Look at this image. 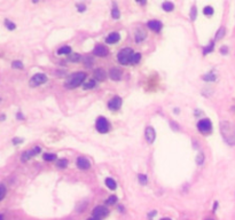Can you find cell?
<instances>
[{
  "mask_svg": "<svg viewBox=\"0 0 235 220\" xmlns=\"http://www.w3.org/2000/svg\"><path fill=\"white\" fill-rule=\"evenodd\" d=\"M220 131L224 136L225 141L230 145H235V124L223 122L220 125Z\"/></svg>",
  "mask_w": 235,
  "mask_h": 220,
  "instance_id": "obj_1",
  "label": "cell"
},
{
  "mask_svg": "<svg viewBox=\"0 0 235 220\" xmlns=\"http://www.w3.org/2000/svg\"><path fill=\"white\" fill-rule=\"evenodd\" d=\"M85 78H86V73H85V72L73 73L72 76L69 78L68 82H67V87H69V88H75V87H78L79 85H82L84 83Z\"/></svg>",
  "mask_w": 235,
  "mask_h": 220,
  "instance_id": "obj_2",
  "label": "cell"
},
{
  "mask_svg": "<svg viewBox=\"0 0 235 220\" xmlns=\"http://www.w3.org/2000/svg\"><path fill=\"white\" fill-rule=\"evenodd\" d=\"M133 55L134 53L131 48H124L122 49L118 55H117V58H118V62L123 65H126L129 63H132V58H133Z\"/></svg>",
  "mask_w": 235,
  "mask_h": 220,
  "instance_id": "obj_3",
  "label": "cell"
},
{
  "mask_svg": "<svg viewBox=\"0 0 235 220\" xmlns=\"http://www.w3.org/2000/svg\"><path fill=\"white\" fill-rule=\"evenodd\" d=\"M95 127L100 133H107L109 131V123L105 117H99L95 123Z\"/></svg>",
  "mask_w": 235,
  "mask_h": 220,
  "instance_id": "obj_4",
  "label": "cell"
},
{
  "mask_svg": "<svg viewBox=\"0 0 235 220\" xmlns=\"http://www.w3.org/2000/svg\"><path fill=\"white\" fill-rule=\"evenodd\" d=\"M47 82V77L46 75L44 73H36L31 79H30V86L32 87H36V86H39V85L44 84Z\"/></svg>",
  "mask_w": 235,
  "mask_h": 220,
  "instance_id": "obj_5",
  "label": "cell"
},
{
  "mask_svg": "<svg viewBox=\"0 0 235 220\" xmlns=\"http://www.w3.org/2000/svg\"><path fill=\"white\" fill-rule=\"evenodd\" d=\"M197 128L202 133H209L211 130H212V124L210 119L208 118H204V119H201V121L197 123Z\"/></svg>",
  "mask_w": 235,
  "mask_h": 220,
  "instance_id": "obj_6",
  "label": "cell"
},
{
  "mask_svg": "<svg viewBox=\"0 0 235 220\" xmlns=\"http://www.w3.org/2000/svg\"><path fill=\"white\" fill-rule=\"evenodd\" d=\"M108 213H109L108 209H107L106 206H101V205H100V206H96V208L93 210V217L99 218V219H102V218L107 217Z\"/></svg>",
  "mask_w": 235,
  "mask_h": 220,
  "instance_id": "obj_7",
  "label": "cell"
},
{
  "mask_svg": "<svg viewBox=\"0 0 235 220\" xmlns=\"http://www.w3.org/2000/svg\"><path fill=\"white\" fill-rule=\"evenodd\" d=\"M108 53H109L108 48L106 47L105 45H100V44L95 46V48H94V51H93L94 55H96V56H102V58L107 56Z\"/></svg>",
  "mask_w": 235,
  "mask_h": 220,
  "instance_id": "obj_8",
  "label": "cell"
},
{
  "mask_svg": "<svg viewBox=\"0 0 235 220\" xmlns=\"http://www.w3.org/2000/svg\"><path fill=\"white\" fill-rule=\"evenodd\" d=\"M122 107V99H120L119 96H115V98H112V99L109 101V103H108V108L110 110H118Z\"/></svg>",
  "mask_w": 235,
  "mask_h": 220,
  "instance_id": "obj_9",
  "label": "cell"
},
{
  "mask_svg": "<svg viewBox=\"0 0 235 220\" xmlns=\"http://www.w3.org/2000/svg\"><path fill=\"white\" fill-rule=\"evenodd\" d=\"M40 147H33V149H31V150H28V152H24L23 154H22V161L23 162H25L26 159H30V158L32 157V156H35L36 154H38V152H40Z\"/></svg>",
  "mask_w": 235,
  "mask_h": 220,
  "instance_id": "obj_10",
  "label": "cell"
},
{
  "mask_svg": "<svg viewBox=\"0 0 235 220\" xmlns=\"http://www.w3.org/2000/svg\"><path fill=\"white\" fill-rule=\"evenodd\" d=\"M145 136H146V140L148 143H153L155 141V138H156V133H155V130L153 128L152 126L147 127L146 132H145Z\"/></svg>",
  "mask_w": 235,
  "mask_h": 220,
  "instance_id": "obj_11",
  "label": "cell"
},
{
  "mask_svg": "<svg viewBox=\"0 0 235 220\" xmlns=\"http://www.w3.org/2000/svg\"><path fill=\"white\" fill-rule=\"evenodd\" d=\"M77 166L80 170H89L91 168V163H89V161L87 158L78 157V159H77Z\"/></svg>",
  "mask_w": 235,
  "mask_h": 220,
  "instance_id": "obj_12",
  "label": "cell"
},
{
  "mask_svg": "<svg viewBox=\"0 0 235 220\" xmlns=\"http://www.w3.org/2000/svg\"><path fill=\"white\" fill-rule=\"evenodd\" d=\"M162 23L159 21H157V20H153V21H149L148 22V28L153 30V31H156V32H159L161 31V29H162Z\"/></svg>",
  "mask_w": 235,
  "mask_h": 220,
  "instance_id": "obj_13",
  "label": "cell"
},
{
  "mask_svg": "<svg viewBox=\"0 0 235 220\" xmlns=\"http://www.w3.org/2000/svg\"><path fill=\"white\" fill-rule=\"evenodd\" d=\"M119 39H120L119 33L112 32V33H110L109 36L106 38V42H107V44H115V42H117Z\"/></svg>",
  "mask_w": 235,
  "mask_h": 220,
  "instance_id": "obj_14",
  "label": "cell"
},
{
  "mask_svg": "<svg viewBox=\"0 0 235 220\" xmlns=\"http://www.w3.org/2000/svg\"><path fill=\"white\" fill-rule=\"evenodd\" d=\"M109 75H110V78L111 79H114V80H119L120 77H122V71L117 68H112V69H110Z\"/></svg>",
  "mask_w": 235,
  "mask_h": 220,
  "instance_id": "obj_15",
  "label": "cell"
},
{
  "mask_svg": "<svg viewBox=\"0 0 235 220\" xmlns=\"http://www.w3.org/2000/svg\"><path fill=\"white\" fill-rule=\"evenodd\" d=\"M94 75H95V78L98 79V80H105L106 77H107L106 71L103 69H96V70L94 71Z\"/></svg>",
  "mask_w": 235,
  "mask_h": 220,
  "instance_id": "obj_16",
  "label": "cell"
},
{
  "mask_svg": "<svg viewBox=\"0 0 235 220\" xmlns=\"http://www.w3.org/2000/svg\"><path fill=\"white\" fill-rule=\"evenodd\" d=\"M106 185H107V187H108L109 189H111V190H115V189L117 188L116 181L114 180V179H111V178H107V179H106Z\"/></svg>",
  "mask_w": 235,
  "mask_h": 220,
  "instance_id": "obj_17",
  "label": "cell"
},
{
  "mask_svg": "<svg viewBox=\"0 0 235 220\" xmlns=\"http://www.w3.org/2000/svg\"><path fill=\"white\" fill-rule=\"evenodd\" d=\"M162 7L165 12H172L173 8H174V5H173L172 2H170V1H165L162 5Z\"/></svg>",
  "mask_w": 235,
  "mask_h": 220,
  "instance_id": "obj_18",
  "label": "cell"
},
{
  "mask_svg": "<svg viewBox=\"0 0 235 220\" xmlns=\"http://www.w3.org/2000/svg\"><path fill=\"white\" fill-rule=\"evenodd\" d=\"M70 53H71V48L69 46H62V47L59 48L58 51V54H60V55H62V54H70Z\"/></svg>",
  "mask_w": 235,
  "mask_h": 220,
  "instance_id": "obj_19",
  "label": "cell"
},
{
  "mask_svg": "<svg viewBox=\"0 0 235 220\" xmlns=\"http://www.w3.org/2000/svg\"><path fill=\"white\" fill-rule=\"evenodd\" d=\"M111 15H112V17L115 18V20H117V18H119V9L117 8V6L114 5V8H112V11H111Z\"/></svg>",
  "mask_w": 235,
  "mask_h": 220,
  "instance_id": "obj_20",
  "label": "cell"
},
{
  "mask_svg": "<svg viewBox=\"0 0 235 220\" xmlns=\"http://www.w3.org/2000/svg\"><path fill=\"white\" fill-rule=\"evenodd\" d=\"M83 86H84V88L85 89H89V88H94V87L96 86V84H95V82H94V80H89V82H87V83H85Z\"/></svg>",
  "mask_w": 235,
  "mask_h": 220,
  "instance_id": "obj_21",
  "label": "cell"
},
{
  "mask_svg": "<svg viewBox=\"0 0 235 220\" xmlns=\"http://www.w3.org/2000/svg\"><path fill=\"white\" fill-rule=\"evenodd\" d=\"M44 159H45V161H48V162L55 161V159H56V155H54V154H45V155H44Z\"/></svg>",
  "mask_w": 235,
  "mask_h": 220,
  "instance_id": "obj_22",
  "label": "cell"
},
{
  "mask_svg": "<svg viewBox=\"0 0 235 220\" xmlns=\"http://www.w3.org/2000/svg\"><path fill=\"white\" fill-rule=\"evenodd\" d=\"M141 60V54L140 53H134V55H133V58H132V64H136V63H139Z\"/></svg>",
  "mask_w": 235,
  "mask_h": 220,
  "instance_id": "obj_23",
  "label": "cell"
},
{
  "mask_svg": "<svg viewBox=\"0 0 235 220\" xmlns=\"http://www.w3.org/2000/svg\"><path fill=\"white\" fill-rule=\"evenodd\" d=\"M203 13L205 15H212V14H213V8H212L211 6H206V7H204Z\"/></svg>",
  "mask_w": 235,
  "mask_h": 220,
  "instance_id": "obj_24",
  "label": "cell"
},
{
  "mask_svg": "<svg viewBox=\"0 0 235 220\" xmlns=\"http://www.w3.org/2000/svg\"><path fill=\"white\" fill-rule=\"evenodd\" d=\"M67 165H68V161H67V159H60L58 162V166L61 168H67Z\"/></svg>",
  "mask_w": 235,
  "mask_h": 220,
  "instance_id": "obj_25",
  "label": "cell"
},
{
  "mask_svg": "<svg viewBox=\"0 0 235 220\" xmlns=\"http://www.w3.org/2000/svg\"><path fill=\"white\" fill-rule=\"evenodd\" d=\"M12 67L14 69H23V63L20 62V61H14L12 63Z\"/></svg>",
  "mask_w": 235,
  "mask_h": 220,
  "instance_id": "obj_26",
  "label": "cell"
},
{
  "mask_svg": "<svg viewBox=\"0 0 235 220\" xmlns=\"http://www.w3.org/2000/svg\"><path fill=\"white\" fill-rule=\"evenodd\" d=\"M5 25H6V28H8L9 30H14V29L16 28L15 24H14V23H12L9 20H6V21H5Z\"/></svg>",
  "mask_w": 235,
  "mask_h": 220,
  "instance_id": "obj_27",
  "label": "cell"
},
{
  "mask_svg": "<svg viewBox=\"0 0 235 220\" xmlns=\"http://www.w3.org/2000/svg\"><path fill=\"white\" fill-rule=\"evenodd\" d=\"M224 35H225V29L224 28H220L219 30H218V32H217V35H216V40L220 39L221 37H224Z\"/></svg>",
  "mask_w": 235,
  "mask_h": 220,
  "instance_id": "obj_28",
  "label": "cell"
},
{
  "mask_svg": "<svg viewBox=\"0 0 235 220\" xmlns=\"http://www.w3.org/2000/svg\"><path fill=\"white\" fill-rule=\"evenodd\" d=\"M138 178H139V180H140L141 185H146L147 181H148L147 175H145V174H139V175H138Z\"/></svg>",
  "mask_w": 235,
  "mask_h": 220,
  "instance_id": "obj_29",
  "label": "cell"
},
{
  "mask_svg": "<svg viewBox=\"0 0 235 220\" xmlns=\"http://www.w3.org/2000/svg\"><path fill=\"white\" fill-rule=\"evenodd\" d=\"M69 60H70L71 62H78L79 60H80V55H79V54H72V55L69 58Z\"/></svg>",
  "mask_w": 235,
  "mask_h": 220,
  "instance_id": "obj_30",
  "label": "cell"
},
{
  "mask_svg": "<svg viewBox=\"0 0 235 220\" xmlns=\"http://www.w3.org/2000/svg\"><path fill=\"white\" fill-rule=\"evenodd\" d=\"M212 51H213V42L209 44V45L206 46V48H204L203 53H204V54H208L209 52H212Z\"/></svg>",
  "mask_w": 235,
  "mask_h": 220,
  "instance_id": "obj_31",
  "label": "cell"
},
{
  "mask_svg": "<svg viewBox=\"0 0 235 220\" xmlns=\"http://www.w3.org/2000/svg\"><path fill=\"white\" fill-rule=\"evenodd\" d=\"M107 203L108 204H115V203H117V197H116L115 195H112V196H110L109 198L107 199Z\"/></svg>",
  "mask_w": 235,
  "mask_h": 220,
  "instance_id": "obj_32",
  "label": "cell"
},
{
  "mask_svg": "<svg viewBox=\"0 0 235 220\" xmlns=\"http://www.w3.org/2000/svg\"><path fill=\"white\" fill-rule=\"evenodd\" d=\"M0 189H1V195H0V199H4V198H5V195H6L5 185H0Z\"/></svg>",
  "mask_w": 235,
  "mask_h": 220,
  "instance_id": "obj_33",
  "label": "cell"
},
{
  "mask_svg": "<svg viewBox=\"0 0 235 220\" xmlns=\"http://www.w3.org/2000/svg\"><path fill=\"white\" fill-rule=\"evenodd\" d=\"M203 79H205V80H214V79H216V77H214L213 73H208L206 76H204Z\"/></svg>",
  "mask_w": 235,
  "mask_h": 220,
  "instance_id": "obj_34",
  "label": "cell"
},
{
  "mask_svg": "<svg viewBox=\"0 0 235 220\" xmlns=\"http://www.w3.org/2000/svg\"><path fill=\"white\" fill-rule=\"evenodd\" d=\"M190 17H192V20H195L196 18V7H193L192 8V12H190Z\"/></svg>",
  "mask_w": 235,
  "mask_h": 220,
  "instance_id": "obj_35",
  "label": "cell"
},
{
  "mask_svg": "<svg viewBox=\"0 0 235 220\" xmlns=\"http://www.w3.org/2000/svg\"><path fill=\"white\" fill-rule=\"evenodd\" d=\"M77 8H78L79 12H84L86 9V6L83 5V4H78V5H77Z\"/></svg>",
  "mask_w": 235,
  "mask_h": 220,
  "instance_id": "obj_36",
  "label": "cell"
},
{
  "mask_svg": "<svg viewBox=\"0 0 235 220\" xmlns=\"http://www.w3.org/2000/svg\"><path fill=\"white\" fill-rule=\"evenodd\" d=\"M202 162H203V155H202V154H200L199 158H197V164H201Z\"/></svg>",
  "mask_w": 235,
  "mask_h": 220,
  "instance_id": "obj_37",
  "label": "cell"
},
{
  "mask_svg": "<svg viewBox=\"0 0 235 220\" xmlns=\"http://www.w3.org/2000/svg\"><path fill=\"white\" fill-rule=\"evenodd\" d=\"M221 53H223V54H226V53H227V48L225 47V46L223 47V49H221Z\"/></svg>",
  "mask_w": 235,
  "mask_h": 220,
  "instance_id": "obj_38",
  "label": "cell"
},
{
  "mask_svg": "<svg viewBox=\"0 0 235 220\" xmlns=\"http://www.w3.org/2000/svg\"><path fill=\"white\" fill-rule=\"evenodd\" d=\"M89 220H101V219H99V218H95V217H93V218H89Z\"/></svg>",
  "mask_w": 235,
  "mask_h": 220,
  "instance_id": "obj_39",
  "label": "cell"
},
{
  "mask_svg": "<svg viewBox=\"0 0 235 220\" xmlns=\"http://www.w3.org/2000/svg\"><path fill=\"white\" fill-rule=\"evenodd\" d=\"M161 220H171V219H169V218H163V219H161Z\"/></svg>",
  "mask_w": 235,
  "mask_h": 220,
  "instance_id": "obj_40",
  "label": "cell"
}]
</instances>
